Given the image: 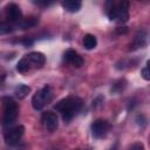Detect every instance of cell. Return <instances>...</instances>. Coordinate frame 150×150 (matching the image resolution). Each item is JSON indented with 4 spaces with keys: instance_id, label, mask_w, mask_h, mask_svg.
Instances as JSON below:
<instances>
[{
    "instance_id": "cell-6",
    "label": "cell",
    "mask_w": 150,
    "mask_h": 150,
    "mask_svg": "<svg viewBox=\"0 0 150 150\" xmlns=\"http://www.w3.org/2000/svg\"><path fill=\"white\" fill-rule=\"evenodd\" d=\"M23 132H25V128L22 125H18V127H14V128L7 130L5 132V142H6V144H8V145L16 144L21 139V137L23 136Z\"/></svg>"
},
{
    "instance_id": "cell-18",
    "label": "cell",
    "mask_w": 150,
    "mask_h": 150,
    "mask_svg": "<svg viewBox=\"0 0 150 150\" xmlns=\"http://www.w3.org/2000/svg\"><path fill=\"white\" fill-rule=\"evenodd\" d=\"M13 26L8 22H0V35H6L13 32Z\"/></svg>"
},
{
    "instance_id": "cell-14",
    "label": "cell",
    "mask_w": 150,
    "mask_h": 150,
    "mask_svg": "<svg viewBox=\"0 0 150 150\" xmlns=\"http://www.w3.org/2000/svg\"><path fill=\"white\" fill-rule=\"evenodd\" d=\"M97 45V39L93 34H86L83 36V46L86 49H94Z\"/></svg>"
},
{
    "instance_id": "cell-22",
    "label": "cell",
    "mask_w": 150,
    "mask_h": 150,
    "mask_svg": "<svg viewBox=\"0 0 150 150\" xmlns=\"http://www.w3.org/2000/svg\"><path fill=\"white\" fill-rule=\"evenodd\" d=\"M116 33L117 34H127L128 33V28L127 27H118L116 29Z\"/></svg>"
},
{
    "instance_id": "cell-4",
    "label": "cell",
    "mask_w": 150,
    "mask_h": 150,
    "mask_svg": "<svg viewBox=\"0 0 150 150\" xmlns=\"http://www.w3.org/2000/svg\"><path fill=\"white\" fill-rule=\"evenodd\" d=\"M5 112H4V125H12L18 117V105L12 98H5Z\"/></svg>"
},
{
    "instance_id": "cell-7",
    "label": "cell",
    "mask_w": 150,
    "mask_h": 150,
    "mask_svg": "<svg viewBox=\"0 0 150 150\" xmlns=\"http://www.w3.org/2000/svg\"><path fill=\"white\" fill-rule=\"evenodd\" d=\"M42 122H43L45 127L49 131H54L57 128V125H59L57 116L53 111H46V112H43V115H42Z\"/></svg>"
},
{
    "instance_id": "cell-3",
    "label": "cell",
    "mask_w": 150,
    "mask_h": 150,
    "mask_svg": "<svg viewBox=\"0 0 150 150\" xmlns=\"http://www.w3.org/2000/svg\"><path fill=\"white\" fill-rule=\"evenodd\" d=\"M53 98V91L49 86H45L42 89L36 91L32 98V105L35 110H41Z\"/></svg>"
},
{
    "instance_id": "cell-11",
    "label": "cell",
    "mask_w": 150,
    "mask_h": 150,
    "mask_svg": "<svg viewBox=\"0 0 150 150\" xmlns=\"http://www.w3.org/2000/svg\"><path fill=\"white\" fill-rule=\"evenodd\" d=\"M64 60L67 62H69L73 67H76V68H80L82 64H83V59L73 49H68L66 53H64Z\"/></svg>"
},
{
    "instance_id": "cell-15",
    "label": "cell",
    "mask_w": 150,
    "mask_h": 150,
    "mask_svg": "<svg viewBox=\"0 0 150 150\" xmlns=\"http://www.w3.org/2000/svg\"><path fill=\"white\" fill-rule=\"evenodd\" d=\"M30 91V87L29 86H26V84H19L15 89H14V94L15 96L19 98V100H22L25 98Z\"/></svg>"
},
{
    "instance_id": "cell-17",
    "label": "cell",
    "mask_w": 150,
    "mask_h": 150,
    "mask_svg": "<svg viewBox=\"0 0 150 150\" xmlns=\"http://www.w3.org/2000/svg\"><path fill=\"white\" fill-rule=\"evenodd\" d=\"M125 81L124 80H118L117 82H115L114 84H112V88H111V93H114V94H120L121 91H123L124 90V88H125Z\"/></svg>"
},
{
    "instance_id": "cell-12",
    "label": "cell",
    "mask_w": 150,
    "mask_h": 150,
    "mask_svg": "<svg viewBox=\"0 0 150 150\" xmlns=\"http://www.w3.org/2000/svg\"><path fill=\"white\" fill-rule=\"evenodd\" d=\"M38 23H39L38 18H35V16H29V18H26V19H21V20L18 22V27L21 28V29H29V28L35 27Z\"/></svg>"
},
{
    "instance_id": "cell-19",
    "label": "cell",
    "mask_w": 150,
    "mask_h": 150,
    "mask_svg": "<svg viewBox=\"0 0 150 150\" xmlns=\"http://www.w3.org/2000/svg\"><path fill=\"white\" fill-rule=\"evenodd\" d=\"M136 122H137V124L139 125V127H145L146 125V118H145V116L144 115H137V117H136Z\"/></svg>"
},
{
    "instance_id": "cell-2",
    "label": "cell",
    "mask_w": 150,
    "mask_h": 150,
    "mask_svg": "<svg viewBox=\"0 0 150 150\" xmlns=\"http://www.w3.org/2000/svg\"><path fill=\"white\" fill-rule=\"evenodd\" d=\"M111 6L108 8V16L110 20H117L121 22H125L129 19V2L122 1L118 5H114L112 2L110 4Z\"/></svg>"
},
{
    "instance_id": "cell-24",
    "label": "cell",
    "mask_w": 150,
    "mask_h": 150,
    "mask_svg": "<svg viewBox=\"0 0 150 150\" xmlns=\"http://www.w3.org/2000/svg\"><path fill=\"white\" fill-rule=\"evenodd\" d=\"M110 150H118V149H117V144H115L114 146H111V149H110Z\"/></svg>"
},
{
    "instance_id": "cell-16",
    "label": "cell",
    "mask_w": 150,
    "mask_h": 150,
    "mask_svg": "<svg viewBox=\"0 0 150 150\" xmlns=\"http://www.w3.org/2000/svg\"><path fill=\"white\" fill-rule=\"evenodd\" d=\"M29 68H30V64H29V62H28V60H27L26 56L22 57L18 62V64H16V70L19 73H26L27 70H29Z\"/></svg>"
},
{
    "instance_id": "cell-13",
    "label": "cell",
    "mask_w": 150,
    "mask_h": 150,
    "mask_svg": "<svg viewBox=\"0 0 150 150\" xmlns=\"http://www.w3.org/2000/svg\"><path fill=\"white\" fill-rule=\"evenodd\" d=\"M62 6L66 11L70 12V13H76L80 11L82 4L81 1H76V0H68V1H63L62 2Z\"/></svg>"
},
{
    "instance_id": "cell-20",
    "label": "cell",
    "mask_w": 150,
    "mask_h": 150,
    "mask_svg": "<svg viewBox=\"0 0 150 150\" xmlns=\"http://www.w3.org/2000/svg\"><path fill=\"white\" fill-rule=\"evenodd\" d=\"M141 75H142V77H143L144 80H146V81H149V80H150V73H149L148 63H146V66L141 70Z\"/></svg>"
},
{
    "instance_id": "cell-10",
    "label": "cell",
    "mask_w": 150,
    "mask_h": 150,
    "mask_svg": "<svg viewBox=\"0 0 150 150\" xmlns=\"http://www.w3.org/2000/svg\"><path fill=\"white\" fill-rule=\"evenodd\" d=\"M30 67H41L46 63V56L41 52H32L28 55H26Z\"/></svg>"
},
{
    "instance_id": "cell-9",
    "label": "cell",
    "mask_w": 150,
    "mask_h": 150,
    "mask_svg": "<svg viewBox=\"0 0 150 150\" xmlns=\"http://www.w3.org/2000/svg\"><path fill=\"white\" fill-rule=\"evenodd\" d=\"M146 38H148V34L145 30L141 29L136 33L135 38H134V41L130 45V50H135V49H138V48H143L145 45H146Z\"/></svg>"
},
{
    "instance_id": "cell-1",
    "label": "cell",
    "mask_w": 150,
    "mask_h": 150,
    "mask_svg": "<svg viewBox=\"0 0 150 150\" xmlns=\"http://www.w3.org/2000/svg\"><path fill=\"white\" fill-rule=\"evenodd\" d=\"M81 107H82V100L79 97L70 96V97L59 101L54 108H55V110H57L62 114V118L64 122H69L79 112Z\"/></svg>"
},
{
    "instance_id": "cell-5",
    "label": "cell",
    "mask_w": 150,
    "mask_h": 150,
    "mask_svg": "<svg viewBox=\"0 0 150 150\" xmlns=\"http://www.w3.org/2000/svg\"><path fill=\"white\" fill-rule=\"evenodd\" d=\"M110 129L109 122L105 120H96L91 124V134L95 138H103L107 136L108 131Z\"/></svg>"
},
{
    "instance_id": "cell-23",
    "label": "cell",
    "mask_w": 150,
    "mask_h": 150,
    "mask_svg": "<svg viewBox=\"0 0 150 150\" xmlns=\"http://www.w3.org/2000/svg\"><path fill=\"white\" fill-rule=\"evenodd\" d=\"M32 43H33L32 40H25V41H23V45H25V46H30Z\"/></svg>"
},
{
    "instance_id": "cell-8",
    "label": "cell",
    "mask_w": 150,
    "mask_h": 150,
    "mask_svg": "<svg viewBox=\"0 0 150 150\" xmlns=\"http://www.w3.org/2000/svg\"><path fill=\"white\" fill-rule=\"evenodd\" d=\"M7 18L12 22H19L22 19V12L16 4H9L7 6Z\"/></svg>"
},
{
    "instance_id": "cell-21",
    "label": "cell",
    "mask_w": 150,
    "mask_h": 150,
    "mask_svg": "<svg viewBox=\"0 0 150 150\" xmlns=\"http://www.w3.org/2000/svg\"><path fill=\"white\" fill-rule=\"evenodd\" d=\"M130 150H144V145L142 143H134L131 146H130Z\"/></svg>"
}]
</instances>
